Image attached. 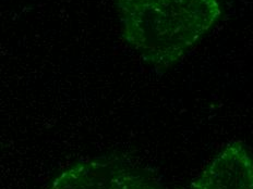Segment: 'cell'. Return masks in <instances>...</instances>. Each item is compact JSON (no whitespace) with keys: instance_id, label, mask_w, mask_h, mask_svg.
Masks as SVG:
<instances>
[{"instance_id":"1","label":"cell","mask_w":253,"mask_h":189,"mask_svg":"<svg viewBox=\"0 0 253 189\" xmlns=\"http://www.w3.org/2000/svg\"><path fill=\"white\" fill-rule=\"evenodd\" d=\"M124 38L146 63L167 70L221 17L218 0H116Z\"/></svg>"},{"instance_id":"2","label":"cell","mask_w":253,"mask_h":189,"mask_svg":"<svg viewBox=\"0 0 253 189\" xmlns=\"http://www.w3.org/2000/svg\"><path fill=\"white\" fill-rule=\"evenodd\" d=\"M48 189H162L149 173L124 161L79 162L58 175Z\"/></svg>"},{"instance_id":"3","label":"cell","mask_w":253,"mask_h":189,"mask_svg":"<svg viewBox=\"0 0 253 189\" xmlns=\"http://www.w3.org/2000/svg\"><path fill=\"white\" fill-rule=\"evenodd\" d=\"M196 189H253V160L240 144H231L209 164Z\"/></svg>"}]
</instances>
